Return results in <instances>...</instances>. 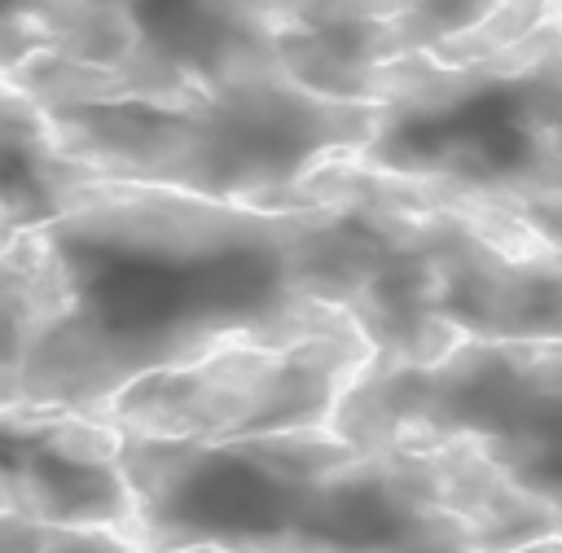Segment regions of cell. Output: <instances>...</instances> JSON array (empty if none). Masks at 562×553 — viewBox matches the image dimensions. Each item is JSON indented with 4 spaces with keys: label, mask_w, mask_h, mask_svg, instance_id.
Here are the masks:
<instances>
[{
    "label": "cell",
    "mask_w": 562,
    "mask_h": 553,
    "mask_svg": "<svg viewBox=\"0 0 562 553\" xmlns=\"http://www.w3.org/2000/svg\"><path fill=\"white\" fill-rule=\"evenodd\" d=\"M404 206L338 158L277 206L83 180L66 211L0 237V399L97 408L127 382L228 342L356 325Z\"/></svg>",
    "instance_id": "6da1fadb"
},
{
    "label": "cell",
    "mask_w": 562,
    "mask_h": 553,
    "mask_svg": "<svg viewBox=\"0 0 562 553\" xmlns=\"http://www.w3.org/2000/svg\"><path fill=\"white\" fill-rule=\"evenodd\" d=\"M35 105L53 140L101 180L263 206H277L316 167L356 158L382 127V101L334 97L285 70L237 75L176 101L66 97Z\"/></svg>",
    "instance_id": "7a4b0ae2"
},
{
    "label": "cell",
    "mask_w": 562,
    "mask_h": 553,
    "mask_svg": "<svg viewBox=\"0 0 562 553\" xmlns=\"http://www.w3.org/2000/svg\"><path fill=\"white\" fill-rule=\"evenodd\" d=\"M378 136L369 167L439 180L479 198H509L562 167V18L474 61L430 48L378 66Z\"/></svg>",
    "instance_id": "3957f363"
},
{
    "label": "cell",
    "mask_w": 562,
    "mask_h": 553,
    "mask_svg": "<svg viewBox=\"0 0 562 553\" xmlns=\"http://www.w3.org/2000/svg\"><path fill=\"white\" fill-rule=\"evenodd\" d=\"M334 430L360 448L470 443L562 514V338H461L435 364L364 369Z\"/></svg>",
    "instance_id": "277c9868"
},
{
    "label": "cell",
    "mask_w": 562,
    "mask_h": 553,
    "mask_svg": "<svg viewBox=\"0 0 562 553\" xmlns=\"http://www.w3.org/2000/svg\"><path fill=\"white\" fill-rule=\"evenodd\" d=\"M360 325L299 342H228L189 364L154 369L97 408L123 435L228 443L334 426L338 404L369 369Z\"/></svg>",
    "instance_id": "5b68a950"
},
{
    "label": "cell",
    "mask_w": 562,
    "mask_h": 553,
    "mask_svg": "<svg viewBox=\"0 0 562 553\" xmlns=\"http://www.w3.org/2000/svg\"><path fill=\"white\" fill-rule=\"evenodd\" d=\"M325 426L228 443L123 435L145 553L220 544L237 553H285L303 478Z\"/></svg>",
    "instance_id": "8992f818"
},
{
    "label": "cell",
    "mask_w": 562,
    "mask_h": 553,
    "mask_svg": "<svg viewBox=\"0 0 562 553\" xmlns=\"http://www.w3.org/2000/svg\"><path fill=\"white\" fill-rule=\"evenodd\" d=\"M0 509L48 527H110L140 540L136 487L114 421L66 404L0 399Z\"/></svg>",
    "instance_id": "52a82bcc"
},
{
    "label": "cell",
    "mask_w": 562,
    "mask_h": 553,
    "mask_svg": "<svg viewBox=\"0 0 562 553\" xmlns=\"http://www.w3.org/2000/svg\"><path fill=\"white\" fill-rule=\"evenodd\" d=\"M281 70L334 92L369 97L378 66L395 57V18L408 0H268Z\"/></svg>",
    "instance_id": "ba28073f"
},
{
    "label": "cell",
    "mask_w": 562,
    "mask_h": 553,
    "mask_svg": "<svg viewBox=\"0 0 562 553\" xmlns=\"http://www.w3.org/2000/svg\"><path fill=\"white\" fill-rule=\"evenodd\" d=\"M83 180H101L83 162H75L48 132L40 105L4 83V215H0V237L35 228L53 215L66 211L70 193Z\"/></svg>",
    "instance_id": "9c48e42d"
},
{
    "label": "cell",
    "mask_w": 562,
    "mask_h": 553,
    "mask_svg": "<svg viewBox=\"0 0 562 553\" xmlns=\"http://www.w3.org/2000/svg\"><path fill=\"white\" fill-rule=\"evenodd\" d=\"M501 0H408L404 13L395 18V57L400 53H417L430 48L448 35L470 31L474 22H483Z\"/></svg>",
    "instance_id": "30bf717a"
},
{
    "label": "cell",
    "mask_w": 562,
    "mask_h": 553,
    "mask_svg": "<svg viewBox=\"0 0 562 553\" xmlns=\"http://www.w3.org/2000/svg\"><path fill=\"white\" fill-rule=\"evenodd\" d=\"M44 553H145V544L110 527H48Z\"/></svg>",
    "instance_id": "8fae6325"
},
{
    "label": "cell",
    "mask_w": 562,
    "mask_h": 553,
    "mask_svg": "<svg viewBox=\"0 0 562 553\" xmlns=\"http://www.w3.org/2000/svg\"><path fill=\"white\" fill-rule=\"evenodd\" d=\"M48 522H35L18 509H0V553H44Z\"/></svg>",
    "instance_id": "7c38bea8"
},
{
    "label": "cell",
    "mask_w": 562,
    "mask_h": 553,
    "mask_svg": "<svg viewBox=\"0 0 562 553\" xmlns=\"http://www.w3.org/2000/svg\"><path fill=\"white\" fill-rule=\"evenodd\" d=\"M514 553H562V535H544V540H531V544H522V549H514Z\"/></svg>",
    "instance_id": "4fadbf2b"
}]
</instances>
